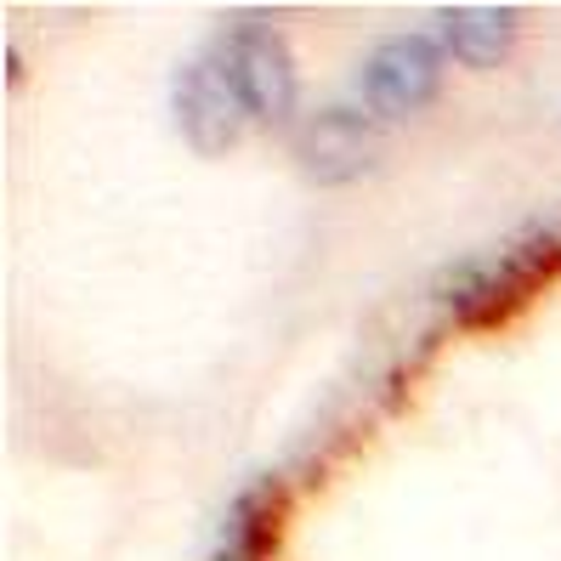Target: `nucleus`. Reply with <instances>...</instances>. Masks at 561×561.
Returning <instances> with one entry per match:
<instances>
[{
  "instance_id": "nucleus-2",
  "label": "nucleus",
  "mask_w": 561,
  "mask_h": 561,
  "mask_svg": "<svg viewBox=\"0 0 561 561\" xmlns=\"http://www.w3.org/2000/svg\"><path fill=\"white\" fill-rule=\"evenodd\" d=\"M437 69H443V46L425 41V35H403V41L380 46L369 62H363V108H369L375 119L414 114L425 96H432Z\"/></svg>"
},
{
  "instance_id": "nucleus-4",
  "label": "nucleus",
  "mask_w": 561,
  "mask_h": 561,
  "mask_svg": "<svg viewBox=\"0 0 561 561\" xmlns=\"http://www.w3.org/2000/svg\"><path fill=\"white\" fill-rule=\"evenodd\" d=\"M375 159V130L352 108H329L301 130V164L318 182H346Z\"/></svg>"
},
{
  "instance_id": "nucleus-3",
  "label": "nucleus",
  "mask_w": 561,
  "mask_h": 561,
  "mask_svg": "<svg viewBox=\"0 0 561 561\" xmlns=\"http://www.w3.org/2000/svg\"><path fill=\"white\" fill-rule=\"evenodd\" d=\"M176 114H182L193 142H205V148H227V142H233V130L244 119V96H239L233 75H227L221 51H210L205 62H193V69L182 75Z\"/></svg>"
},
{
  "instance_id": "nucleus-1",
  "label": "nucleus",
  "mask_w": 561,
  "mask_h": 561,
  "mask_svg": "<svg viewBox=\"0 0 561 561\" xmlns=\"http://www.w3.org/2000/svg\"><path fill=\"white\" fill-rule=\"evenodd\" d=\"M227 57V75H233L239 96H244V114L255 119H284L295 103V75H289V57L273 35L267 18H244L233 28V41L216 46Z\"/></svg>"
},
{
  "instance_id": "nucleus-5",
  "label": "nucleus",
  "mask_w": 561,
  "mask_h": 561,
  "mask_svg": "<svg viewBox=\"0 0 561 561\" xmlns=\"http://www.w3.org/2000/svg\"><path fill=\"white\" fill-rule=\"evenodd\" d=\"M443 28L466 62H500L511 35H516V18L511 12H448Z\"/></svg>"
}]
</instances>
